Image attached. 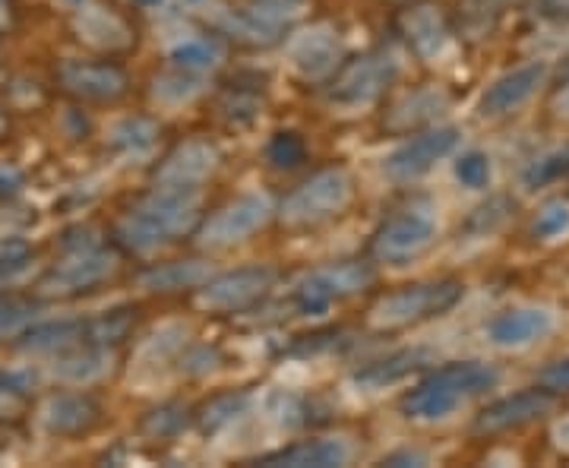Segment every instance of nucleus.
I'll list each match as a JSON object with an SVG mask.
<instances>
[{"instance_id": "nucleus-1", "label": "nucleus", "mask_w": 569, "mask_h": 468, "mask_svg": "<svg viewBox=\"0 0 569 468\" xmlns=\"http://www.w3.org/2000/svg\"><path fill=\"white\" fill-rule=\"evenodd\" d=\"M203 197L193 187L156 183L118 222V245L130 253H152L183 235H197L203 222Z\"/></svg>"}, {"instance_id": "nucleus-2", "label": "nucleus", "mask_w": 569, "mask_h": 468, "mask_svg": "<svg viewBox=\"0 0 569 468\" xmlns=\"http://www.w3.org/2000/svg\"><path fill=\"white\" fill-rule=\"evenodd\" d=\"M500 384V374L490 365L481 361H456V365L440 367L427 377L425 384L406 392L402 399V415L411 421H447L449 415L459 406H466L468 399L485 396L488 389Z\"/></svg>"}, {"instance_id": "nucleus-3", "label": "nucleus", "mask_w": 569, "mask_h": 468, "mask_svg": "<svg viewBox=\"0 0 569 468\" xmlns=\"http://www.w3.org/2000/svg\"><path fill=\"white\" fill-rule=\"evenodd\" d=\"M466 298V286L459 279H433L418 286L399 288L370 307V323L377 329H406V326L427 323L449 313Z\"/></svg>"}, {"instance_id": "nucleus-4", "label": "nucleus", "mask_w": 569, "mask_h": 468, "mask_svg": "<svg viewBox=\"0 0 569 468\" xmlns=\"http://www.w3.org/2000/svg\"><path fill=\"white\" fill-rule=\"evenodd\" d=\"M92 231L82 228V238H77V231L67 235V257L54 266L44 279L39 282L41 295L48 298H70V295H82L92 291L96 286H102L104 279L118 269V260L111 250H104L96 238H89Z\"/></svg>"}, {"instance_id": "nucleus-5", "label": "nucleus", "mask_w": 569, "mask_h": 468, "mask_svg": "<svg viewBox=\"0 0 569 468\" xmlns=\"http://www.w3.org/2000/svg\"><path fill=\"white\" fill-rule=\"evenodd\" d=\"M351 197H355V181L346 168H326L284 197L279 219H282L284 228L329 222V219L346 212Z\"/></svg>"}, {"instance_id": "nucleus-6", "label": "nucleus", "mask_w": 569, "mask_h": 468, "mask_svg": "<svg viewBox=\"0 0 569 468\" xmlns=\"http://www.w3.org/2000/svg\"><path fill=\"white\" fill-rule=\"evenodd\" d=\"M399 77V61L389 51H367L361 58L339 63L329 80L326 99L339 108H365L377 102Z\"/></svg>"}, {"instance_id": "nucleus-7", "label": "nucleus", "mask_w": 569, "mask_h": 468, "mask_svg": "<svg viewBox=\"0 0 569 468\" xmlns=\"http://www.w3.org/2000/svg\"><path fill=\"white\" fill-rule=\"evenodd\" d=\"M437 238V222L430 216V209L421 206H408L392 212L387 222L377 228L373 241H370V257L377 263L406 266L418 260L427 247Z\"/></svg>"}, {"instance_id": "nucleus-8", "label": "nucleus", "mask_w": 569, "mask_h": 468, "mask_svg": "<svg viewBox=\"0 0 569 468\" xmlns=\"http://www.w3.org/2000/svg\"><path fill=\"white\" fill-rule=\"evenodd\" d=\"M370 282H373V269L361 260L323 266V269L310 272L305 282L295 288V307L301 313H323L336 301H346L351 295L365 291Z\"/></svg>"}, {"instance_id": "nucleus-9", "label": "nucleus", "mask_w": 569, "mask_h": 468, "mask_svg": "<svg viewBox=\"0 0 569 468\" xmlns=\"http://www.w3.org/2000/svg\"><path fill=\"white\" fill-rule=\"evenodd\" d=\"M295 17H298V10L288 0H257L247 7H222L216 13V26L234 41L260 48V44L279 41L284 26Z\"/></svg>"}, {"instance_id": "nucleus-10", "label": "nucleus", "mask_w": 569, "mask_h": 468, "mask_svg": "<svg viewBox=\"0 0 569 468\" xmlns=\"http://www.w3.org/2000/svg\"><path fill=\"white\" fill-rule=\"evenodd\" d=\"M272 216V206L260 193H244L231 203H224L219 212H212L206 222L197 228V241L209 250H222L247 241L250 235H257Z\"/></svg>"}, {"instance_id": "nucleus-11", "label": "nucleus", "mask_w": 569, "mask_h": 468, "mask_svg": "<svg viewBox=\"0 0 569 468\" xmlns=\"http://www.w3.org/2000/svg\"><path fill=\"white\" fill-rule=\"evenodd\" d=\"M276 286V269L269 266H244L209 279L200 286V305L212 313H241L257 301H263L269 288Z\"/></svg>"}, {"instance_id": "nucleus-12", "label": "nucleus", "mask_w": 569, "mask_h": 468, "mask_svg": "<svg viewBox=\"0 0 569 468\" xmlns=\"http://www.w3.org/2000/svg\"><path fill=\"white\" fill-rule=\"evenodd\" d=\"M553 402H557V392H550L548 387L512 392V396H503V399L490 402L488 408H481L471 430L481 434V437H497V434L526 428V425H535L545 415H550Z\"/></svg>"}, {"instance_id": "nucleus-13", "label": "nucleus", "mask_w": 569, "mask_h": 468, "mask_svg": "<svg viewBox=\"0 0 569 468\" xmlns=\"http://www.w3.org/2000/svg\"><path fill=\"white\" fill-rule=\"evenodd\" d=\"M456 146H459V130L456 127H430V130L415 133L396 152H389L387 162H383V171L399 183L418 181V178H425L433 165L443 162Z\"/></svg>"}, {"instance_id": "nucleus-14", "label": "nucleus", "mask_w": 569, "mask_h": 468, "mask_svg": "<svg viewBox=\"0 0 569 468\" xmlns=\"http://www.w3.org/2000/svg\"><path fill=\"white\" fill-rule=\"evenodd\" d=\"M58 82L63 92L82 102H118L130 89L127 73L111 61H63Z\"/></svg>"}, {"instance_id": "nucleus-15", "label": "nucleus", "mask_w": 569, "mask_h": 468, "mask_svg": "<svg viewBox=\"0 0 569 468\" xmlns=\"http://www.w3.org/2000/svg\"><path fill=\"white\" fill-rule=\"evenodd\" d=\"M545 80H548V63L545 61H529L522 67H512L485 89L481 118H507L512 111H519L545 86Z\"/></svg>"}, {"instance_id": "nucleus-16", "label": "nucleus", "mask_w": 569, "mask_h": 468, "mask_svg": "<svg viewBox=\"0 0 569 468\" xmlns=\"http://www.w3.org/2000/svg\"><path fill=\"white\" fill-rule=\"evenodd\" d=\"M288 61L307 80H323L342 61V39L332 26H310L288 41Z\"/></svg>"}, {"instance_id": "nucleus-17", "label": "nucleus", "mask_w": 569, "mask_h": 468, "mask_svg": "<svg viewBox=\"0 0 569 468\" xmlns=\"http://www.w3.org/2000/svg\"><path fill=\"white\" fill-rule=\"evenodd\" d=\"M219 165V149L206 140H187V143L174 146L162 165L156 168V183L164 187H193L200 190V183L216 171Z\"/></svg>"}, {"instance_id": "nucleus-18", "label": "nucleus", "mask_w": 569, "mask_h": 468, "mask_svg": "<svg viewBox=\"0 0 569 468\" xmlns=\"http://www.w3.org/2000/svg\"><path fill=\"white\" fill-rule=\"evenodd\" d=\"M399 32L408 41V48L427 61L447 48L449 36H452V22L440 13V7H433L427 0H415L399 13Z\"/></svg>"}, {"instance_id": "nucleus-19", "label": "nucleus", "mask_w": 569, "mask_h": 468, "mask_svg": "<svg viewBox=\"0 0 569 468\" xmlns=\"http://www.w3.org/2000/svg\"><path fill=\"white\" fill-rule=\"evenodd\" d=\"M73 26H77L80 39L89 48L108 51V54L127 51L133 44V39H137L121 13L114 7H104V3H80Z\"/></svg>"}, {"instance_id": "nucleus-20", "label": "nucleus", "mask_w": 569, "mask_h": 468, "mask_svg": "<svg viewBox=\"0 0 569 468\" xmlns=\"http://www.w3.org/2000/svg\"><path fill=\"white\" fill-rule=\"evenodd\" d=\"M102 421V406L89 392H58L41 408V425L54 437H82Z\"/></svg>"}, {"instance_id": "nucleus-21", "label": "nucleus", "mask_w": 569, "mask_h": 468, "mask_svg": "<svg viewBox=\"0 0 569 468\" xmlns=\"http://www.w3.org/2000/svg\"><path fill=\"white\" fill-rule=\"evenodd\" d=\"M553 329V313L545 307H509L488 323V339L497 348H526Z\"/></svg>"}, {"instance_id": "nucleus-22", "label": "nucleus", "mask_w": 569, "mask_h": 468, "mask_svg": "<svg viewBox=\"0 0 569 468\" xmlns=\"http://www.w3.org/2000/svg\"><path fill=\"white\" fill-rule=\"evenodd\" d=\"M351 459V447L336 437H320V440H305L295 447H284L279 452L263 456V466L284 468H342Z\"/></svg>"}, {"instance_id": "nucleus-23", "label": "nucleus", "mask_w": 569, "mask_h": 468, "mask_svg": "<svg viewBox=\"0 0 569 468\" xmlns=\"http://www.w3.org/2000/svg\"><path fill=\"white\" fill-rule=\"evenodd\" d=\"M519 0H456L452 29L459 39L488 41Z\"/></svg>"}, {"instance_id": "nucleus-24", "label": "nucleus", "mask_w": 569, "mask_h": 468, "mask_svg": "<svg viewBox=\"0 0 569 468\" xmlns=\"http://www.w3.org/2000/svg\"><path fill=\"white\" fill-rule=\"evenodd\" d=\"M20 351L29 355H63L70 348L89 346L86 339V320L67 317V320H48V323L32 326L20 336Z\"/></svg>"}, {"instance_id": "nucleus-25", "label": "nucleus", "mask_w": 569, "mask_h": 468, "mask_svg": "<svg viewBox=\"0 0 569 468\" xmlns=\"http://www.w3.org/2000/svg\"><path fill=\"white\" fill-rule=\"evenodd\" d=\"M449 108V99L443 89H415L402 96L399 102L392 104V111L387 114V130L392 133H408L415 127H427L433 123Z\"/></svg>"}, {"instance_id": "nucleus-26", "label": "nucleus", "mask_w": 569, "mask_h": 468, "mask_svg": "<svg viewBox=\"0 0 569 468\" xmlns=\"http://www.w3.org/2000/svg\"><path fill=\"white\" fill-rule=\"evenodd\" d=\"M108 370H111V355L102 346L70 348V351L58 355V365H54V374L61 377L63 384H73V387L96 384Z\"/></svg>"}, {"instance_id": "nucleus-27", "label": "nucleus", "mask_w": 569, "mask_h": 468, "mask_svg": "<svg viewBox=\"0 0 569 468\" xmlns=\"http://www.w3.org/2000/svg\"><path fill=\"white\" fill-rule=\"evenodd\" d=\"M137 320H140V310L137 307H111L104 313L86 317V339H89V346H118V342H123L133 332Z\"/></svg>"}, {"instance_id": "nucleus-28", "label": "nucleus", "mask_w": 569, "mask_h": 468, "mask_svg": "<svg viewBox=\"0 0 569 468\" xmlns=\"http://www.w3.org/2000/svg\"><path fill=\"white\" fill-rule=\"evenodd\" d=\"M418 367H421V351H396V355H389V358H380V361H373V365L361 367V370L355 374V380H358L361 387L380 389L389 387V384H396V380H402L406 374L418 370Z\"/></svg>"}, {"instance_id": "nucleus-29", "label": "nucleus", "mask_w": 569, "mask_h": 468, "mask_svg": "<svg viewBox=\"0 0 569 468\" xmlns=\"http://www.w3.org/2000/svg\"><path fill=\"white\" fill-rule=\"evenodd\" d=\"M224 58V48L216 39H187L171 48V63L183 73H206L216 70Z\"/></svg>"}, {"instance_id": "nucleus-30", "label": "nucleus", "mask_w": 569, "mask_h": 468, "mask_svg": "<svg viewBox=\"0 0 569 468\" xmlns=\"http://www.w3.org/2000/svg\"><path fill=\"white\" fill-rule=\"evenodd\" d=\"M206 269L200 263H168L152 269L142 286L152 291H178V288H197L203 286Z\"/></svg>"}, {"instance_id": "nucleus-31", "label": "nucleus", "mask_w": 569, "mask_h": 468, "mask_svg": "<svg viewBox=\"0 0 569 468\" xmlns=\"http://www.w3.org/2000/svg\"><path fill=\"white\" fill-rule=\"evenodd\" d=\"M563 178H569V143L560 146V149H550L548 156H541V159H535L526 168L522 183L529 190H541V187L563 181Z\"/></svg>"}, {"instance_id": "nucleus-32", "label": "nucleus", "mask_w": 569, "mask_h": 468, "mask_svg": "<svg viewBox=\"0 0 569 468\" xmlns=\"http://www.w3.org/2000/svg\"><path fill=\"white\" fill-rule=\"evenodd\" d=\"M32 399V377L20 370H0V418H17Z\"/></svg>"}, {"instance_id": "nucleus-33", "label": "nucleus", "mask_w": 569, "mask_h": 468, "mask_svg": "<svg viewBox=\"0 0 569 468\" xmlns=\"http://www.w3.org/2000/svg\"><path fill=\"white\" fill-rule=\"evenodd\" d=\"M266 159L272 162V168H279V171H291V168L305 165L307 143L298 137V133L282 130V133H276V137H272V143H269V149H266Z\"/></svg>"}, {"instance_id": "nucleus-34", "label": "nucleus", "mask_w": 569, "mask_h": 468, "mask_svg": "<svg viewBox=\"0 0 569 468\" xmlns=\"http://www.w3.org/2000/svg\"><path fill=\"white\" fill-rule=\"evenodd\" d=\"M111 137L127 152H146V149H152V143H156L159 130H156V123L142 121V118H130V121L118 123Z\"/></svg>"}, {"instance_id": "nucleus-35", "label": "nucleus", "mask_w": 569, "mask_h": 468, "mask_svg": "<svg viewBox=\"0 0 569 468\" xmlns=\"http://www.w3.org/2000/svg\"><path fill=\"white\" fill-rule=\"evenodd\" d=\"M569 231V206L563 200H553L548 203L538 216H535V225H531V235L538 241H557Z\"/></svg>"}, {"instance_id": "nucleus-36", "label": "nucleus", "mask_w": 569, "mask_h": 468, "mask_svg": "<svg viewBox=\"0 0 569 468\" xmlns=\"http://www.w3.org/2000/svg\"><path fill=\"white\" fill-rule=\"evenodd\" d=\"M29 269H32V250L22 241L0 247V288L17 286L20 279H26Z\"/></svg>"}, {"instance_id": "nucleus-37", "label": "nucleus", "mask_w": 569, "mask_h": 468, "mask_svg": "<svg viewBox=\"0 0 569 468\" xmlns=\"http://www.w3.org/2000/svg\"><path fill=\"white\" fill-rule=\"evenodd\" d=\"M247 408V396L244 392H238V396H219V399H212L209 406L203 408V415H200V421H203V430H219L224 425H231L241 411Z\"/></svg>"}, {"instance_id": "nucleus-38", "label": "nucleus", "mask_w": 569, "mask_h": 468, "mask_svg": "<svg viewBox=\"0 0 569 468\" xmlns=\"http://www.w3.org/2000/svg\"><path fill=\"white\" fill-rule=\"evenodd\" d=\"M39 305L17 295H0V336H10L36 317Z\"/></svg>"}, {"instance_id": "nucleus-39", "label": "nucleus", "mask_w": 569, "mask_h": 468, "mask_svg": "<svg viewBox=\"0 0 569 468\" xmlns=\"http://www.w3.org/2000/svg\"><path fill=\"white\" fill-rule=\"evenodd\" d=\"M456 178L462 181V187L468 190H481V187H488L490 183V159L485 152H478V149H471L466 156H459V162H456Z\"/></svg>"}, {"instance_id": "nucleus-40", "label": "nucleus", "mask_w": 569, "mask_h": 468, "mask_svg": "<svg viewBox=\"0 0 569 468\" xmlns=\"http://www.w3.org/2000/svg\"><path fill=\"white\" fill-rule=\"evenodd\" d=\"M200 92V80H197V73H171V77H162V80L156 82V96L162 99V102H190L193 96Z\"/></svg>"}, {"instance_id": "nucleus-41", "label": "nucleus", "mask_w": 569, "mask_h": 468, "mask_svg": "<svg viewBox=\"0 0 569 468\" xmlns=\"http://www.w3.org/2000/svg\"><path fill=\"white\" fill-rule=\"evenodd\" d=\"M503 206H509L507 197H497V200H490L488 206H478V209L471 212V219H468V228H471L475 235H490V231H497V228L509 219V212H512V209L500 212Z\"/></svg>"}, {"instance_id": "nucleus-42", "label": "nucleus", "mask_w": 569, "mask_h": 468, "mask_svg": "<svg viewBox=\"0 0 569 468\" xmlns=\"http://www.w3.org/2000/svg\"><path fill=\"white\" fill-rule=\"evenodd\" d=\"M538 380H541V387H548L550 392H569V358H560V361H553L548 365L541 374H538Z\"/></svg>"}, {"instance_id": "nucleus-43", "label": "nucleus", "mask_w": 569, "mask_h": 468, "mask_svg": "<svg viewBox=\"0 0 569 468\" xmlns=\"http://www.w3.org/2000/svg\"><path fill=\"white\" fill-rule=\"evenodd\" d=\"M22 190V175L13 168H0V197H13Z\"/></svg>"}, {"instance_id": "nucleus-44", "label": "nucleus", "mask_w": 569, "mask_h": 468, "mask_svg": "<svg viewBox=\"0 0 569 468\" xmlns=\"http://www.w3.org/2000/svg\"><path fill=\"white\" fill-rule=\"evenodd\" d=\"M538 7L553 20H569V0H538Z\"/></svg>"}, {"instance_id": "nucleus-45", "label": "nucleus", "mask_w": 569, "mask_h": 468, "mask_svg": "<svg viewBox=\"0 0 569 468\" xmlns=\"http://www.w3.org/2000/svg\"><path fill=\"white\" fill-rule=\"evenodd\" d=\"M402 462H408V466H425L427 456L425 452H396V456H387L383 459V466H402Z\"/></svg>"}, {"instance_id": "nucleus-46", "label": "nucleus", "mask_w": 569, "mask_h": 468, "mask_svg": "<svg viewBox=\"0 0 569 468\" xmlns=\"http://www.w3.org/2000/svg\"><path fill=\"white\" fill-rule=\"evenodd\" d=\"M17 20V10H13V0H0V32H7Z\"/></svg>"}, {"instance_id": "nucleus-47", "label": "nucleus", "mask_w": 569, "mask_h": 468, "mask_svg": "<svg viewBox=\"0 0 569 468\" xmlns=\"http://www.w3.org/2000/svg\"><path fill=\"white\" fill-rule=\"evenodd\" d=\"M553 444L563 449V452H569V418H563V421L553 428Z\"/></svg>"}, {"instance_id": "nucleus-48", "label": "nucleus", "mask_w": 569, "mask_h": 468, "mask_svg": "<svg viewBox=\"0 0 569 468\" xmlns=\"http://www.w3.org/2000/svg\"><path fill=\"white\" fill-rule=\"evenodd\" d=\"M553 102H557V111H560L563 118H569V80L560 86V92H557V99H553Z\"/></svg>"}, {"instance_id": "nucleus-49", "label": "nucleus", "mask_w": 569, "mask_h": 468, "mask_svg": "<svg viewBox=\"0 0 569 468\" xmlns=\"http://www.w3.org/2000/svg\"><path fill=\"white\" fill-rule=\"evenodd\" d=\"M7 133H10V118H7V114L0 111V140H3Z\"/></svg>"}, {"instance_id": "nucleus-50", "label": "nucleus", "mask_w": 569, "mask_h": 468, "mask_svg": "<svg viewBox=\"0 0 569 468\" xmlns=\"http://www.w3.org/2000/svg\"><path fill=\"white\" fill-rule=\"evenodd\" d=\"M142 7H156V3H162V0H140Z\"/></svg>"}, {"instance_id": "nucleus-51", "label": "nucleus", "mask_w": 569, "mask_h": 468, "mask_svg": "<svg viewBox=\"0 0 569 468\" xmlns=\"http://www.w3.org/2000/svg\"><path fill=\"white\" fill-rule=\"evenodd\" d=\"M402 3H415V0H402Z\"/></svg>"}]
</instances>
